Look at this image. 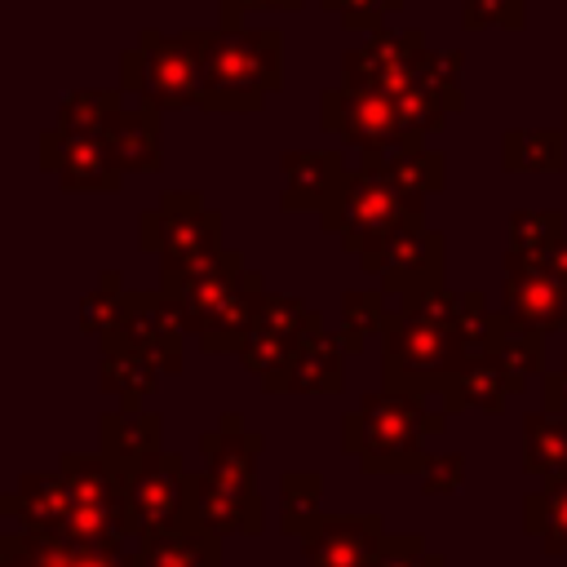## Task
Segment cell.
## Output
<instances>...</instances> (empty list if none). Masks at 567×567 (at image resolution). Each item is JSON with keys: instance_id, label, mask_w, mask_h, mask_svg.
I'll use <instances>...</instances> for the list:
<instances>
[{"instance_id": "1", "label": "cell", "mask_w": 567, "mask_h": 567, "mask_svg": "<svg viewBox=\"0 0 567 567\" xmlns=\"http://www.w3.org/2000/svg\"><path fill=\"white\" fill-rule=\"evenodd\" d=\"M505 315H492L483 292H447L443 284L394 306L385 323V390L425 394L478 354H492Z\"/></svg>"}, {"instance_id": "2", "label": "cell", "mask_w": 567, "mask_h": 567, "mask_svg": "<svg viewBox=\"0 0 567 567\" xmlns=\"http://www.w3.org/2000/svg\"><path fill=\"white\" fill-rule=\"evenodd\" d=\"M159 292L173 297L182 328L204 350H239L266 301L261 275L244 270L239 252H221L186 275H159Z\"/></svg>"}, {"instance_id": "3", "label": "cell", "mask_w": 567, "mask_h": 567, "mask_svg": "<svg viewBox=\"0 0 567 567\" xmlns=\"http://www.w3.org/2000/svg\"><path fill=\"white\" fill-rule=\"evenodd\" d=\"M447 430V412H425L421 394L372 390L341 421V447L368 474H421L425 439Z\"/></svg>"}, {"instance_id": "4", "label": "cell", "mask_w": 567, "mask_h": 567, "mask_svg": "<svg viewBox=\"0 0 567 567\" xmlns=\"http://www.w3.org/2000/svg\"><path fill=\"white\" fill-rule=\"evenodd\" d=\"M421 208H425V199L408 195L394 182L385 155L381 151H363V164L354 173H346L341 190L332 195V204L319 217H323V230H332L346 244V252L363 257V252L381 248L390 235L425 226Z\"/></svg>"}, {"instance_id": "5", "label": "cell", "mask_w": 567, "mask_h": 567, "mask_svg": "<svg viewBox=\"0 0 567 567\" xmlns=\"http://www.w3.org/2000/svg\"><path fill=\"white\" fill-rule=\"evenodd\" d=\"M208 111H261V102L284 84V44L279 31L217 27L199 44Z\"/></svg>"}, {"instance_id": "6", "label": "cell", "mask_w": 567, "mask_h": 567, "mask_svg": "<svg viewBox=\"0 0 567 567\" xmlns=\"http://www.w3.org/2000/svg\"><path fill=\"white\" fill-rule=\"evenodd\" d=\"M199 44L204 31H182V35L142 31L137 44L120 53V89L155 111H182V106L208 111Z\"/></svg>"}, {"instance_id": "7", "label": "cell", "mask_w": 567, "mask_h": 567, "mask_svg": "<svg viewBox=\"0 0 567 567\" xmlns=\"http://www.w3.org/2000/svg\"><path fill=\"white\" fill-rule=\"evenodd\" d=\"M58 470L66 474V496H71L66 527L58 536L84 540V545H124L137 536L128 501H124V478L115 474L106 456L66 452Z\"/></svg>"}, {"instance_id": "8", "label": "cell", "mask_w": 567, "mask_h": 567, "mask_svg": "<svg viewBox=\"0 0 567 567\" xmlns=\"http://www.w3.org/2000/svg\"><path fill=\"white\" fill-rule=\"evenodd\" d=\"M137 239L146 252L164 261L159 275H186L213 257H221V213L204 204L195 190H168L159 208L142 213Z\"/></svg>"}, {"instance_id": "9", "label": "cell", "mask_w": 567, "mask_h": 567, "mask_svg": "<svg viewBox=\"0 0 567 567\" xmlns=\"http://www.w3.org/2000/svg\"><path fill=\"white\" fill-rule=\"evenodd\" d=\"M120 478H124V501H128L137 540L155 536V532L199 523L195 518V474L182 470L177 452H159V456H151L146 465H137Z\"/></svg>"}, {"instance_id": "10", "label": "cell", "mask_w": 567, "mask_h": 567, "mask_svg": "<svg viewBox=\"0 0 567 567\" xmlns=\"http://www.w3.org/2000/svg\"><path fill=\"white\" fill-rule=\"evenodd\" d=\"M425 53H430V44L421 40V31L390 35L381 27L359 49H350L341 58V84H350V89H377L385 97L425 93Z\"/></svg>"}, {"instance_id": "11", "label": "cell", "mask_w": 567, "mask_h": 567, "mask_svg": "<svg viewBox=\"0 0 567 567\" xmlns=\"http://www.w3.org/2000/svg\"><path fill=\"white\" fill-rule=\"evenodd\" d=\"M323 128L337 133L341 142L359 146V151H399V146H416L403 128L399 102L377 93V89H350L337 84L323 93Z\"/></svg>"}, {"instance_id": "12", "label": "cell", "mask_w": 567, "mask_h": 567, "mask_svg": "<svg viewBox=\"0 0 567 567\" xmlns=\"http://www.w3.org/2000/svg\"><path fill=\"white\" fill-rule=\"evenodd\" d=\"M359 261H363L368 275L381 279V288L394 301H408V297L430 292V288L443 284V235L425 230V226H412V230L390 235L381 248L363 252Z\"/></svg>"}, {"instance_id": "13", "label": "cell", "mask_w": 567, "mask_h": 567, "mask_svg": "<svg viewBox=\"0 0 567 567\" xmlns=\"http://www.w3.org/2000/svg\"><path fill=\"white\" fill-rule=\"evenodd\" d=\"M40 164L66 190H120V159L102 128H62L53 124L40 146Z\"/></svg>"}, {"instance_id": "14", "label": "cell", "mask_w": 567, "mask_h": 567, "mask_svg": "<svg viewBox=\"0 0 567 567\" xmlns=\"http://www.w3.org/2000/svg\"><path fill=\"white\" fill-rule=\"evenodd\" d=\"M505 315L540 337L567 332V284L540 252H505Z\"/></svg>"}, {"instance_id": "15", "label": "cell", "mask_w": 567, "mask_h": 567, "mask_svg": "<svg viewBox=\"0 0 567 567\" xmlns=\"http://www.w3.org/2000/svg\"><path fill=\"white\" fill-rule=\"evenodd\" d=\"M315 319H319V315H315L301 297L266 292V301H261V310H257L248 337H244L239 350H235L239 363H244L248 372H257L261 381L275 377V372L297 354V346H301V337L310 332Z\"/></svg>"}, {"instance_id": "16", "label": "cell", "mask_w": 567, "mask_h": 567, "mask_svg": "<svg viewBox=\"0 0 567 567\" xmlns=\"http://www.w3.org/2000/svg\"><path fill=\"white\" fill-rule=\"evenodd\" d=\"M111 332H120L142 354H151L159 363V372L182 368V332L186 328H182V315H177L173 297H164V292H124L120 323Z\"/></svg>"}, {"instance_id": "17", "label": "cell", "mask_w": 567, "mask_h": 567, "mask_svg": "<svg viewBox=\"0 0 567 567\" xmlns=\"http://www.w3.org/2000/svg\"><path fill=\"white\" fill-rule=\"evenodd\" d=\"M195 518L217 536H257L266 527L257 478H235L213 470L195 474Z\"/></svg>"}, {"instance_id": "18", "label": "cell", "mask_w": 567, "mask_h": 567, "mask_svg": "<svg viewBox=\"0 0 567 567\" xmlns=\"http://www.w3.org/2000/svg\"><path fill=\"white\" fill-rule=\"evenodd\" d=\"M385 523L377 514H346V518H319L306 536V567H372L385 545Z\"/></svg>"}, {"instance_id": "19", "label": "cell", "mask_w": 567, "mask_h": 567, "mask_svg": "<svg viewBox=\"0 0 567 567\" xmlns=\"http://www.w3.org/2000/svg\"><path fill=\"white\" fill-rule=\"evenodd\" d=\"M0 567H128V549L13 527L0 536Z\"/></svg>"}, {"instance_id": "20", "label": "cell", "mask_w": 567, "mask_h": 567, "mask_svg": "<svg viewBox=\"0 0 567 567\" xmlns=\"http://www.w3.org/2000/svg\"><path fill=\"white\" fill-rule=\"evenodd\" d=\"M341 354H346L341 337L323 332V323L315 319L310 332L301 337L297 354L261 385L270 394H337L341 390Z\"/></svg>"}, {"instance_id": "21", "label": "cell", "mask_w": 567, "mask_h": 567, "mask_svg": "<svg viewBox=\"0 0 567 567\" xmlns=\"http://www.w3.org/2000/svg\"><path fill=\"white\" fill-rule=\"evenodd\" d=\"M66 474L62 470H44V474H22L18 487L4 496V514L22 527V532H40V536H58L66 527Z\"/></svg>"}, {"instance_id": "22", "label": "cell", "mask_w": 567, "mask_h": 567, "mask_svg": "<svg viewBox=\"0 0 567 567\" xmlns=\"http://www.w3.org/2000/svg\"><path fill=\"white\" fill-rule=\"evenodd\" d=\"M164 452V421L159 412L120 408L102 416V456L115 465V474H128Z\"/></svg>"}, {"instance_id": "23", "label": "cell", "mask_w": 567, "mask_h": 567, "mask_svg": "<svg viewBox=\"0 0 567 567\" xmlns=\"http://www.w3.org/2000/svg\"><path fill=\"white\" fill-rule=\"evenodd\" d=\"M284 168V208H328L341 190V151H288L279 159Z\"/></svg>"}, {"instance_id": "24", "label": "cell", "mask_w": 567, "mask_h": 567, "mask_svg": "<svg viewBox=\"0 0 567 567\" xmlns=\"http://www.w3.org/2000/svg\"><path fill=\"white\" fill-rule=\"evenodd\" d=\"M217 540L221 536L208 532L204 523L155 532V536H142L137 549H128V567H221Z\"/></svg>"}, {"instance_id": "25", "label": "cell", "mask_w": 567, "mask_h": 567, "mask_svg": "<svg viewBox=\"0 0 567 567\" xmlns=\"http://www.w3.org/2000/svg\"><path fill=\"white\" fill-rule=\"evenodd\" d=\"M106 142L124 173H155L159 168V111L155 106H120L106 120Z\"/></svg>"}, {"instance_id": "26", "label": "cell", "mask_w": 567, "mask_h": 567, "mask_svg": "<svg viewBox=\"0 0 567 567\" xmlns=\"http://www.w3.org/2000/svg\"><path fill=\"white\" fill-rule=\"evenodd\" d=\"M97 341H102V390H111L120 399V408H142V399L164 377L159 363L151 354H142L133 341H124L120 332H106Z\"/></svg>"}, {"instance_id": "27", "label": "cell", "mask_w": 567, "mask_h": 567, "mask_svg": "<svg viewBox=\"0 0 567 567\" xmlns=\"http://www.w3.org/2000/svg\"><path fill=\"white\" fill-rule=\"evenodd\" d=\"M443 408L447 412H461V408H474V412H501L509 394H518V385L509 381V372L496 363V354H478L470 359L465 368H456L447 381H443Z\"/></svg>"}, {"instance_id": "28", "label": "cell", "mask_w": 567, "mask_h": 567, "mask_svg": "<svg viewBox=\"0 0 567 567\" xmlns=\"http://www.w3.org/2000/svg\"><path fill=\"white\" fill-rule=\"evenodd\" d=\"M261 434L257 430H248L244 421H239V412H226L204 439H199V447H204V470H213V474H235V478H257V456H261Z\"/></svg>"}, {"instance_id": "29", "label": "cell", "mask_w": 567, "mask_h": 567, "mask_svg": "<svg viewBox=\"0 0 567 567\" xmlns=\"http://www.w3.org/2000/svg\"><path fill=\"white\" fill-rule=\"evenodd\" d=\"M523 470L540 483L567 478V416L545 408L523 416Z\"/></svg>"}, {"instance_id": "30", "label": "cell", "mask_w": 567, "mask_h": 567, "mask_svg": "<svg viewBox=\"0 0 567 567\" xmlns=\"http://www.w3.org/2000/svg\"><path fill=\"white\" fill-rule=\"evenodd\" d=\"M501 164L509 173L563 168V128H509L501 142Z\"/></svg>"}, {"instance_id": "31", "label": "cell", "mask_w": 567, "mask_h": 567, "mask_svg": "<svg viewBox=\"0 0 567 567\" xmlns=\"http://www.w3.org/2000/svg\"><path fill=\"white\" fill-rule=\"evenodd\" d=\"M523 527L532 536H540L545 554H563L567 549V478L540 483V492H532L523 501Z\"/></svg>"}, {"instance_id": "32", "label": "cell", "mask_w": 567, "mask_h": 567, "mask_svg": "<svg viewBox=\"0 0 567 567\" xmlns=\"http://www.w3.org/2000/svg\"><path fill=\"white\" fill-rule=\"evenodd\" d=\"M390 292L385 288H354L341 297V346L346 350H363V341L372 332H385L390 323Z\"/></svg>"}, {"instance_id": "33", "label": "cell", "mask_w": 567, "mask_h": 567, "mask_svg": "<svg viewBox=\"0 0 567 567\" xmlns=\"http://www.w3.org/2000/svg\"><path fill=\"white\" fill-rule=\"evenodd\" d=\"M492 354H496V363L509 372V381H514L518 390H523V385L545 368L540 332H536V328H523V323H518V319H509V315H505V328H501V337H496Z\"/></svg>"}, {"instance_id": "34", "label": "cell", "mask_w": 567, "mask_h": 567, "mask_svg": "<svg viewBox=\"0 0 567 567\" xmlns=\"http://www.w3.org/2000/svg\"><path fill=\"white\" fill-rule=\"evenodd\" d=\"M385 155V164H390V173H394V182L408 190V195H434V190H443V177H447V164H443V155L439 151H425L421 142L416 146H399V151H381Z\"/></svg>"}, {"instance_id": "35", "label": "cell", "mask_w": 567, "mask_h": 567, "mask_svg": "<svg viewBox=\"0 0 567 567\" xmlns=\"http://www.w3.org/2000/svg\"><path fill=\"white\" fill-rule=\"evenodd\" d=\"M279 501H284V532L306 536V532L323 518V514H319V501H323V474H310V470L284 474V483H279Z\"/></svg>"}, {"instance_id": "36", "label": "cell", "mask_w": 567, "mask_h": 567, "mask_svg": "<svg viewBox=\"0 0 567 567\" xmlns=\"http://www.w3.org/2000/svg\"><path fill=\"white\" fill-rule=\"evenodd\" d=\"M124 89H75L62 97L58 124L62 128H106L111 111H120Z\"/></svg>"}, {"instance_id": "37", "label": "cell", "mask_w": 567, "mask_h": 567, "mask_svg": "<svg viewBox=\"0 0 567 567\" xmlns=\"http://www.w3.org/2000/svg\"><path fill=\"white\" fill-rule=\"evenodd\" d=\"M120 306H124V288H120V270L102 275L97 288L80 301V328L89 337H106L120 323Z\"/></svg>"}, {"instance_id": "38", "label": "cell", "mask_w": 567, "mask_h": 567, "mask_svg": "<svg viewBox=\"0 0 567 567\" xmlns=\"http://www.w3.org/2000/svg\"><path fill=\"white\" fill-rule=\"evenodd\" d=\"M563 239V217L554 208L545 213H514L509 221V252H549Z\"/></svg>"}, {"instance_id": "39", "label": "cell", "mask_w": 567, "mask_h": 567, "mask_svg": "<svg viewBox=\"0 0 567 567\" xmlns=\"http://www.w3.org/2000/svg\"><path fill=\"white\" fill-rule=\"evenodd\" d=\"M323 9H332L346 31H368L372 35V31H381V22L390 13L403 9V0H323Z\"/></svg>"}, {"instance_id": "40", "label": "cell", "mask_w": 567, "mask_h": 567, "mask_svg": "<svg viewBox=\"0 0 567 567\" xmlns=\"http://www.w3.org/2000/svg\"><path fill=\"white\" fill-rule=\"evenodd\" d=\"M372 567H447V563H443V554L425 549L421 536L403 532V536H385V545H381Z\"/></svg>"}, {"instance_id": "41", "label": "cell", "mask_w": 567, "mask_h": 567, "mask_svg": "<svg viewBox=\"0 0 567 567\" xmlns=\"http://www.w3.org/2000/svg\"><path fill=\"white\" fill-rule=\"evenodd\" d=\"M465 483V456L461 452H443V456H430L425 465H421V487L430 492V496H447V492H456Z\"/></svg>"}, {"instance_id": "42", "label": "cell", "mask_w": 567, "mask_h": 567, "mask_svg": "<svg viewBox=\"0 0 567 567\" xmlns=\"http://www.w3.org/2000/svg\"><path fill=\"white\" fill-rule=\"evenodd\" d=\"M465 27H523V0H465Z\"/></svg>"}, {"instance_id": "43", "label": "cell", "mask_w": 567, "mask_h": 567, "mask_svg": "<svg viewBox=\"0 0 567 567\" xmlns=\"http://www.w3.org/2000/svg\"><path fill=\"white\" fill-rule=\"evenodd\" d=\"M252 9H301V0H221V27H235Z\"/></svg>"}, {"instance_id": "44", "label": "cell", "mask_w": 567, "mask_h": 567, "mask_svg": "<svg viewBox=\"0 0 567 567\" xmlns=\"http://www.w3.org/2000/svg\"><path fill=\"white\" fill-rule=\"evenodd\" d=\"M545 412L567 416V363H563L558 372L545 377Z\"/></svg>"}, {"instance_id": "45", "label": "cell", "mask_w": 567, "mask_h": 567, "mask_svg": "<svg viewBox=\"0 0 567 567\" xmlns=\"http://www.w3.org/2000/svg\"><path fill=\"white\" fill-rule=\"evenodd\" d=\"M563 120H567V97H563Z\"/></svg>"}]
</instances>
